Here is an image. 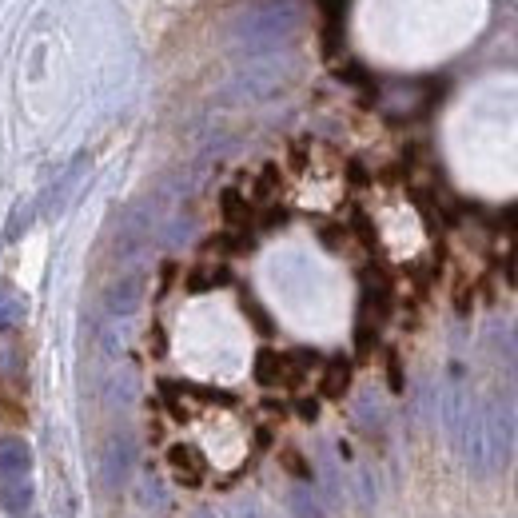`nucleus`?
<instances>
[{
  "label": "nucleus",
  "instance_id": "nucleus-1",
  "mask_svg": "<svg viewBox=\"0 0 518 518\" xmlns=\"http://www.w3.org/2000/svg\"><path fill=\"white\" fill-rule=\"evenodd\" d=\"M32 483V447L24 439H0V487Z\"/></svg>",
  "mask_w": 518,
  "mask_h": 518
},
{
  "label": "nucleus",
  "instance_id": "nucleus-2",
  "mask_svg": "<svg viewBox=\"0 0 518 518\" xmlns=\"http://www.w3.org/2000/svg\"><path fill=\"white\" fill-rule=\"evenodd\" d=\"M132 467H136V447H132L128 435H116V439L108 443V451H104V483H108L112 491H120V487L128 483Z\"/></svg>",
  "mask_w": 518,
  "mask_h": 518
},
{
  "label": "nucleus",
  "instance_id": "nucleus-3",
  "mask_svg": "<svg viewBox=\"0 0 518 518\" xmlns=\"http://www.w3.org/2000/svg\"><path fill=\"white\" fill-rule=\"evenodd\" d=\"M168 463H172V471H176V475H180L188 487H196V483L204 479V459H200V455H196L188 443L172 447V451H168Z\"/></svg>",
  "mask_w": 518,
  "mask_h": 518
},
{
  "label": "nucleus",
  "instance_id": "nucleus-4",
  "mask_svg": "<svg viewBox=\"0 0 518 518\" xmlns=\"http://www.w3.org/2000/svg\"><path fill=\"white\" fill-rule=\"evenodd\" d=\"M136 303H140V283L136 279H124V283H116L108 291V311L112 315H128V311H136Z\"/></svg>",
  "mask_w": 518,
  "mask_h": 518
},
{
  "label": "nucleus",
  "instance_id": "nucleus-5",
  "mask_svg": "<svg viewBox=\"0 0 518 518\" xmlns=\"http://www.w3.org/2000/svg\"><path fill=\"white\" fill-rule=\"evenodd\" d=\"M24 295L12 291V287H0V331H12L20 319H24Z\"/></svg>",
  "mask_w": 518,
  "mask_h": 518
},
{
  "label": "nucleus",
  "instance_id": "nucleus-6",
  "mask_svg": "<svg viewBox=\"0 0 518 518\" xmlns=\"http://www.w3.org/2000/svg\"><path fill=\"white\" fill-rule=\"evenodd\" d=\"M0 499H4V511H12V515H28V507H32V483L0 487Z\"/></svg>",
  "mask_w": 518,
  "mask_h": 518
},
{
  "label": "nucleus",
  "instance_id": "nucleus-7",
  "mask_svg": "<svg viewBox=\"0 0 518 518\" xmlns=\"http://www.w3.org/2000/svg\"><path fill=\"white\" fill-rule=\"evenodd\" d=\"M291 511H295L299 518H327L323 515V507H319L307 491H291Z\"/></svg>",
  "mask_w": 518,
  "mask_h": 518
},
{
  "label": "nucleus",
  "instance_id": "nucleus-8",
  "mask_svg": "<svg viewBox=\"0 0 518 518\" xmlns=\"http://www.w3.org/2000/svg\"><path fill=\"white\" fill-rule=\"evenodd\" d=\"M0 415H4V419H16V423L24 419V407H20V399H12L4 387H0Z\"/></svg>",
  "mask_w": 518,
  "mask_h": 518
}]
</instances>
